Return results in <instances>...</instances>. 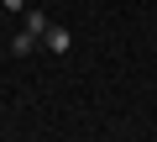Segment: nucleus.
<instances>
[{"label":"nucleus","mask_w":157,"mask_h":142,"mask_svg":"<svg viewBox=\"0 0 157 142\" xmlns=\"http://www.w3.org/2000/svg\"><path fill=\"white\" fill-rule=\"evenodd\" d=\"M42 42H47V53H68V47H73V32H68V26H47Z\"/></svg>","instance_id":"nucleus-1"},{"label":"nucleus","mask_w":157,"mask_h":142,"mask_svg":"<svg viewBox=\"0 0 157 142\" xmlns=\"http://www.w3.org/2000/svg\"><path fill=\"white\" fill-rule=\"evenodd\" d=\"M11 53H16V58H26V53H37V37H32V32L21 26V32L11 37Z\"/></svg>","instance_id":"nucleus-2"},{"label":"nucleus","mask_w":157,"mask_h":142,"mask_svg":"<svg viewBox=\"0 0 157 142\" xmlns=\"http://www.w3.org/2000/svg\"><path fill=\"white\" fill-rule=\"evenodd\" d=\"M47 26H52V21H47V16H42V11H26V32H32V37H37V42H42V37H47Z\"/></svg>","instance_id":"nucleus-3"},{"label":"nucleus","mask_w":157,"mask_h":142,"mask_svg":"<svg viewBox=\"0 0 157 142\" xmlns=\"http://www.w3.org/2000/svg\"><path fill=\"white\" fill-rule=\"evenodd\" d=\"M0 6H6V11H26V0H0Z\"/></svg>","instance_id":"nucleus-4"}]
</instances>
